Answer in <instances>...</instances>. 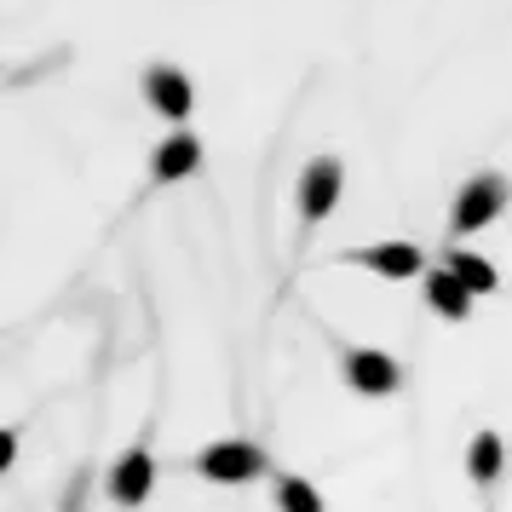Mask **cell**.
<instances>
[{
  "instance_id": "6da1fadb",
  "label": "cell",
  "mask_w": 512,
  "mask_h": 512,
  "mask_svg": "<svg viewBox=\"0 0 512 512\" xmlns=\"http://www.w3.org/2000/svg\"><path fill=\"white\" fill-rule=\"evenodd\" d=\"M501 208H507V179H501V173H478V179H466L461 196H455V208H449V231L455 236L484 231Z\"/></svg>"
},
{
  "instance_id": "7a4b0ae2",
  "label": "cell",
  "mask_w": 512,
  "mask_h": 512,
  "mask_svg": "<svg viewBox=\"0 0 512 512\" xmlns=\"http://www.w3.org/2000/svg\"><path fill=\"white\" fill-rule=\"evenodd\" d=\"M196 472L208 478V484H248V478H259V472H271V461H265V449H254V443H208L202 455H196Z\"/></svg>"
},
{
  "instance_id": "3957f363",
  "label": "cell",
  "mask_w": 512,
  "mask_h": 512,
  "mask_svg": "<svg viewBox=\"0 0 512 512\" xmlns=\"http://www.w3.org/2000/svg\"><path fill=\"white\" fill-rule=\"evenodd\" d=\"M340 179H346L340 156H311V162H305V173H300V213L311 219V225L334 213V202H340Z\"/></svg>"
},
{
  "instance_id": "277c9868",
  "label": "cell",
  "mask_w": 512,
  "mask_h": 512,
  "mask_svg": "<svg viewBox=\"0 0 512 512\" xmlns=\"http://www.w3.org/2000/svg\"><path fill=\"white\" fill-rule=\"evenodd\" d=\"M346 380H351V392H363V397H392L403 386V369L386 351L357 346V351H346Z\"/></svg>"
},
{
  "instance_id": "5b68a950",
  "label": "cell",
  "mask_w": 512,
  "mask_h": 512,
  "mask_svg": "<svg viewBox=\"0 0 512 512\" xmlns=\"http://www.w3.org/2000/svg\"><path fill=\"white\" fill-rule=\"evenodd\" d=\"M150 489H156V461H150V449H127L110 472V495H116V507H144L150 501Z\"/></svg>"
},
{
  "instance_id": "8992f818",
  "label": "cell",
  "mask_w": 512,
  "mask_h": 512,
  "mask_svg": "<svg viewBox=\"0 0 512 512\" xmlns=\"http://www.w3.org/2000/svg\"><path fill=\"white\" fill-rule=\"evenodd\" d=\"M144 98H150L162 116L185 121L190 104H196V87L185 81V70H173V64H150V70H144Z\"/></svg>"
},
{
  "instance_id": "52a82bcc",
  "label": "cell",
  "mask_w": 512,
  "mask_h": 512,
  "mask_svg": "<svg viewBox=\"0 0 512 512\" xmlns=\"http://www.w3.org/2000/svg\"><path fill=\"white\" fill-rule=\"evenodd\" d=\"M426 300H432V311H438V317H449V323H466L478 294H472V288H466V282L455 277L449 265H443V271H426Z\"/></svg>"
},
{
  "instance_id": "ba28073f",
  "label": "cell",
  "mask_w": 512,
  "mask_h": 512,
  "mask_svg": "<svg viewBox=\"0 0 512 512\" xmlns=\"http://www.w3.org/2000/svg\"><path fill=\"white\" fill-rule=\"evenodd\" d=\"M202 167V144L190 139V133H173V139L156 144V162H150V179L156 185H173V179H185Z\"/></svg>"
},
{
  "instance_id": "9c48e42d",
  "label": "cell",
  "mask_w": 512,
  "mask_h": 512,
  "mask_svg": "<svg viewBox=\"0 0 512 512\" xmlns=\"http://www.w3.org/2000/svg\"><path fill=\"white\" fill-rule=\"evenodd\" d=\"M351 265H369L380 277H415L420 271V248L415 242H380V248H351Z\"/></svg>"
},
{
  "instance_id": "30bf717a",
  "label": "cell",
  "mask_w": 512,
  "mask_h": 512,
  "mask_svg": "<svg viewBox=\"0 0 512 512\" xmlns=\"http://www.w3.org/2000/svg\"><path fill=\"white\" fill-rule=\"evenodd\" d=\"M501 466H507L501 438H495V432H478V438H472V449H466V472H472V484L489 489L495 478H501Z\"/></svg>"
},
{
  "instance_id": "8fae6325",
  "label": "cell",
  "mask_w": 512,
  "mask_h": 512,
  "mask_svg": "<svg viewBox=\"0 0 512 512\" xmlns=\"http://www.w3.org/2000/svg\"><path fill=\"white\" fill-rule=\"evenodd\" d=\"M277 512H328V507H323V495L305 484V478L277 472Z\"/></svg>"
},
{
  "instance_id": "7c38bea8",
  "label": "cell",
  "mask_w": 512,
  "mask_h": 512,
  "mask_svg": "<svg viewBox=\"0 0 512 512\" xmlns=\"http://www.w3.org/2000/svg\"><path fill=\"white\" fill-rule=\"evenodd\" d=\"M449 271H455L472 294H489V288H495V265L478 259V254H461V248H455V254H449Z\"/></svg>"
}]
</instances>
